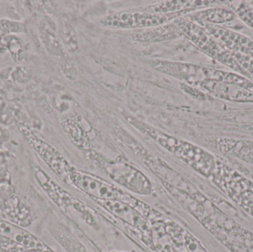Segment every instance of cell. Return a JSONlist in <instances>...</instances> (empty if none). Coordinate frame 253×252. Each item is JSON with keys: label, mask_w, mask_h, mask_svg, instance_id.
<instances>
[{"label": "cell", "mask_w": 253, "mask_h": 252, "mask_svg": "<svg viewBox=\"0 0 253 252\" xmlns=\"http://www.w3.org/2000/svg\"><path fill=\"white\" fill-rule=\"evenodd\" d=\"M131 125L150 136L158 144L172 152L196 171L205 176L212 174L216 161L212 154L189 142L172 137L133 117L128 116Z\"/></svg>", "instance_id": "1"}, {"label": "cell", "mask_w": 253, "mask_h": 252, "mask_svg": "<svg viewBox=\"0 0 253 252\" xmlns=\"http://www.w3.org/2000/svg\"><path fill=\"white\" fill-rule=\"evenodd\" d=\"M67 181L74 185L90 198L99 201H120L131 204L145 217L153 216L154 213L147 204L123 191L118 186L90 173L74 170Z\"/></svg>", "instance_id": "2"}, {"label": "cell", "mask_w": 253, "mask_h": 252, "mask_svg": "<svg viewBox=\"0 0 253 252\" xmlns=\"http://www.w3.org/2000/svg\"><path fill=\"white\" fill-rule=\"evenodd\" d=\"M173 23L182 35L185 36L195 45L197 46L208 56L213 58L229 68H231L240 75L247 77L245 71L235 60L231 52L229 51L203 27L186 16L177 18L174 20Z\"/></svg>", "instance_id": "3"}, {"label": "cell", "mask_w": 253, "mask_h": 252, "mask_svg": "<svg viewBox=\"0 0 253 252\" xmlns=\"http://www.w3.org/2000/svg\"><path fill=\"white\" fill-rule=\"evenodd\" d=\"M90 157L117 184L137 195L148 196L153 193L150 179L133 166L124 161L108 159L99 154L90 153Z\"/></svg>", "instance_id": "4"}, {"label": "cell", "mask_w": 253, "mask_h": 252, "mask_svg": "<svg viewBox=\"0 0 253 252\" xmlns=\"http://www.w3.org/2000/svg\"><path fill=\"white\" fill-rule=\"evenodd\" d=\"M186 15L185 12L167 14L150 13L137 7L107 15L99 20V23L103 26L120 29L156 28Z\"/></svg>", "instance_id": "5"}, {"label": "cell", "mask_w": 253, "mask_h": 252, "mask_svg": "<svg viewBox=\"0 0 253 252\" xmlns=\"http://www.w3.org/2000/svg\"><path fill=\"white\" fill-rule=\"evenodd\" d=\"M117 133L119 138L124 142L136 156L163 181L164 184L188 193V190L190 189L189 185L187 184L185 179L181 177V175L178 174L162 160L159 159L158 157L149 152L123 129L117 130Z\"/></svg>", "instance_id": "6"}, {"label": "cell", "mask_w": 253, "mask_h": 252, "mask_svg": "<svg viewBox=\"0 0 253 252\" xmlns=\"http://www.w3.org/2000/svg\"><path fill=\"white\" fill-rule=\"evenodd\" d=\"M153 69L176 79L196 85L206 81H217L219 76V70L206 68L191 63L172 62L156 59L151 62Z\"/></svg>", "instance_id": "7"}, {"label": "cell", "mask_w": 253, "mask_h": 252, "mask_svg": "<svg viewBox=\"0 0 253 252\" xmlns=\"http://www.w3.org/2000/svg\"><path fill=\"white\" fill-rule=\"evenodd\" d=\"M18 127L33 149L51 169L52 171L54 172L55 174L67 181L70 175L74 170L67 160L54 147L34 134L28 124L24 122H19Z\"/></svg>", "instance_id": "8"}, {"label": "cell", "mask_w": 253, "mask_h": 252, "mask_svg": "<svg viewBox=\"0 0 253 252\" xmlns=\"http://www.w3.org/2000/svg\"><path fill=\"white\" fill-rule=\"evenodd\" d=\"M201 26L218 40L229 51L253 58V40L251 38L221 25L203 24Z\"/></svg>", "instance_id": "9"}, {"label": "cell", "mask_w": 253, "mask_h": 252, "mask_svg": "<svg viewBox=\"0 0 253 252\" xmlns=\"http://www.w3.org/2000/svg\"><path fill=\"white\" fill-rule=\"evenodd\" d=\"M96 202L117 218L141 231L145 236L150 235L151 237V226L145 216L133 206L120 201H99Z\"/></svg>", "instance_id": "10"}, {"label": "cell", "mask_w": 253, "mask_h": 252, "mask_svg": "<svg viewBox=\"0 0 253 252\" xmlns=\"http://www.w3.org/2000/svg\"><path fill=\"white\" fill-rule=\"evenodd\" d=\"M0 238L25 251L51 250L41 240L25 230L23 228L6 220H0Z\"/></svg>", "instance_id": "11"}, {"label": "cell", "mask_w": 253, "mask_h": 252, "mask_svg": "<svg viewBox=\"0 0 253 252\" xmlns=\"http://www.w3.org/2000/svg\"><path fill=\"white\" fill-rule=\"evenodd\" d=\"M195 86L204 89L214 97L223 100L253 103V90L233 83L206 81L198 83Z\"/></svg>", "instance_id": "12"}, {"label": "cell", "mask_w": 253, "mask_h": 252, "mask_svg": "<svg viewBox=\"0 0 253 252\" xmlns=\"http://www.w3.org/2000/svg\"><path fill=\"white\" fill-rule=\"evenodd\" d=\"M227 1H182V0H175V1H165L159 4H151V5L141 7V10L150 13H160V14H167V13H178V12H185L187 14L193 12L197 11L203 9L210 8V7H218L221 5H227Z\"/></svg>", "instance_id": "13"}, {"label": "cell", "mask_w": 253, "mask_h": 252, "mask_svg": "<svg viewBox=\"0 0 253 252\" xmlns=\"http://www.w3.org/2000/svg\"><path fill=\"white\" fill-rule=\"evenodd\" d=\"M186 16L200 25L203 24L222 25L232 22L236 18V13L233 10L220 7H210L197 10L186 15Z\"/></svg>", "instance_id": "14"}, {"label": "cell", "mask_w": 253, "mask_h": 252, "mask_svg": "<svg viewBox=\"0 0 253 252\" xmlns=\"http://www.w3.org/2000/svg\"><path fill=\"white\" fill-rule=\"evenodd\" d=\"M182 35L175 24L156 27L150 30L139 33L134 35V39L136 41L153 42V41H166L174 39Z\"/></svg>", "instance_id": "15"}, {"label": "cell", "mask_w": 253, "mask_h": 252, "mask_svg": "<svg viewBox=\"0 0 253 252\" xmlns=\"http://www.w3.org/2000/svg\"><path fill=\"white\" fill-rule=\"evenodd\" d=\"M151 242L157 252H175L165 225L159 220L152 224Z\"/></svg>", "instance_id": "16"}, {"label": "cell", "mask_w": 253, "mask_h": 252, "mask_svg": "<svg viewBox=\"0 0 253 252\" xmlns=\"http://www.w3.org/2000/svg\"><path fill=\"white\" fill-rule=\"evenodd\" d=\"M232 10L239 16L250 28L253 29V8L251 1H229Z\"/></svg>", "instance_id": "17"}, {"label": "cell", "mask_w": 253, "mask_h": 252, "mask_svg": "<svg viewBox=\"0 0 253 252\" xmlns=\"http://www.w3.org/2000/svg\"><path fill=\"white\" fill-rule=\"evenodd\" d=\"M235 157L253 166V141H241L235 150Z\"/></svg>", "instance_id": "18"}, {"label": "cell", "mask_w": 253, "mask_h": 252, "mask_svg": "<svg viewBox=\"0 0 253 252\" xmlns=\"http://www.w3.org/2000/svg\"><path fill=\"white\" fill-rule=\"evenodd\" d=\"M232 54L239 66L245 71L247 77L253 81V58L234 53H232Z\"/></svg>", "instance_id": "19"}, {"label": "cell", "mask_w": 253, "mask_h": 252, "mask_svg": "<svg viewBox=\"0 0 253 252\" xmlns=\"http://www.w3.org/2000/svg\"><path fill=\"white\" fill-rule=\"evenodd\" d=\"M183 238L189 252H208L193 235L184 229L183 231Z\"/></svg>", "instance_id": "20"}, {"label": "cell", "mask_w": 253, "mask_h": 252, "mask_svg": "<svg viewBox=\"0 0 253 252\" xmlns=\"http://www.w3.org/2000/svg\"><path fill=\"white\" fill-rule=\"evenodd\" d=\"M27 252H53V251H52V250H50V251H31V252H28V251H26Z\"/></svg>", "instance_id": "21"}, {"label": "cell", "mask_w": 253, "mask_h": 252, "mask_svg": "<svg viewBox=\"0 0 253 252\" xmlns=\"http://www.w3.org/2000/svg\"><path fill=\"white\" fill-rule=\"evenodd\" d=\"M251 5H252L253 8V1H251Z\"/></svg>", "instance_id": "22"}, {"label": "cell", "mask_w": 253, "mask_h": 252, "mask_svg": "<svg viewBox=\"0 0 253 252\" xmlns=\"http://www.w3.org/2000/svg\"><path fill=\"white\" fill-rule=\"evenodd\" d=\"M251 209V210H252V212H251V214L253 215V208H250Z\"/></svg>", "instance_id": "23"}, {"label": "cell", "mask_w": 253, "mask_h": 252, "mask_svg": "<svg viewBox=\"0 0 253 252\" xmlns=\"http://www.w3.org/2000/svg\"><path fill=\"white\" fill-rule=\"evenodd\" d=\"M117 252V251H114V252Z\"/></svg>", "instance_id": "24"}]
</instances>
